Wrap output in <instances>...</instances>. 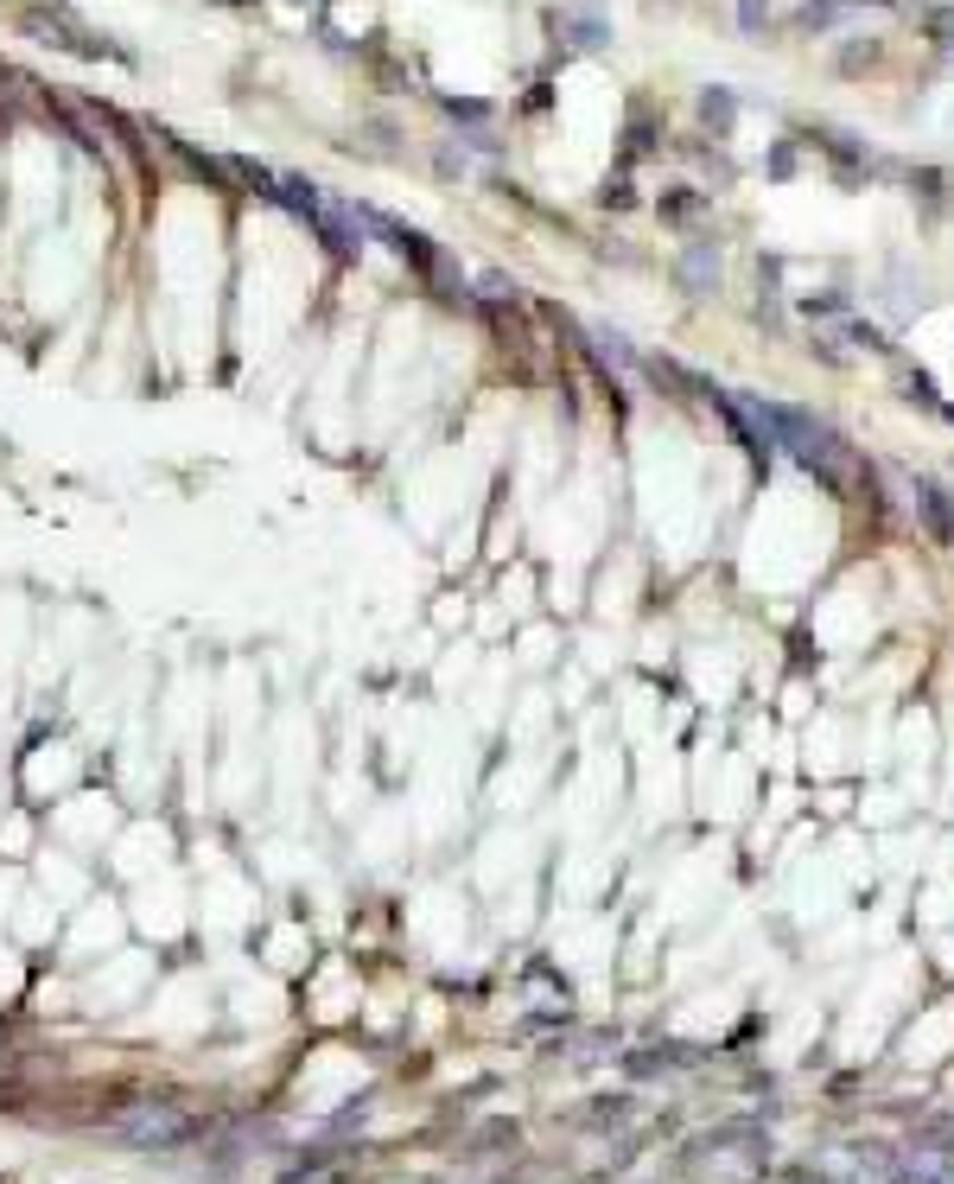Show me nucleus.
<instances>
[{"label": "nucleus", "instance_id": "1", "mask_svg": "<svg viewBox=\"0 0 954 1184\" xmlns=\"http://www.w3.org/2000/svg\"><path fill=\"white\" fill-rule=\"evenodd\" d=\"M115 1134L141 1152H166V1147H179V1140H191V1114L172 1109V1102H134V1109L115 1121Z\"/></svg>", "mask_w": 954, "mask_h": 1184}]
</instances>
